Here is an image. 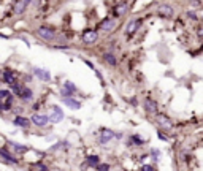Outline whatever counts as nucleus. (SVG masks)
<instances>
[{
    "label": "nucleus",
    "mask_w": 203,
    "mask_h": 171,
    "mask_svg": "<svg viewBox=\"0 0 203 171\" xmlns=\"http://www.w3.org/2000/svg\"><path fill=\"white\" fill-rule=\"evenodd\" d=\"M30 120H32V124H35L37 127H44L48 122H49V117H46L43 114H34Z\"/></svg>",
    "instance_id": "f257e3e1"
},
{
    "label": "nucleus",
    "mask_w": 203,
    "mask_h": 171,
    "mask_svg": "<svg viewBox=\"0 0 203 171\" xmlns=\"http://www.w3.org/2000/svg\"><path fill=\"white\" fill-rule=\"evenodd\" d=\"M37 33H38V37H41L43 40H51V38L54 37V30L49 29V27H38Z\"/></svg>",
    "instance_id": "f03ea898"
},
{
    "label": "nucleus",
    "mask_w": 203,
    "mask_h": 171,
    "mask_svg": "<svg viewBox=\"0 0 203 171\" xmlns=\"http://www.w3.org/2000/svg\"><path fill=\"white\" fill-rule=\"evenodd\" d=\"M64 119V111L59 108V106H53V114H51V117H49V120L51 122H60Z\"/></svg>",
    "instance_id": "7ed1b4c3"
},
{
    "label": "nucleus",
    "mask_w": 203,
    "mask_h": 171,
    "mask_svg": "<svg viewBox=\"0 0 203 171\" xmlns=\"http://www.w3.org/2000/svg\"><path fill=\"white\" fill-rule=\"evenodd\" d=\"M140 26H141V19H133V21H130L129 24H127V33H129V35L135 33V32L140 29Z\"/></svg>",
    "instance_id": "20e7f679"
},
{
    "label": "nucleus",
    "mask_w": 203,
    "mask_h": 171,
    "mask_svg": "<svg viewBox=\"0 0 203 171\" xmlns=\"http://www.w3.org/2000/svg\"><path fill=\"white\" fill-rule=\"evenodd\" d=\"M27 7H29L27 0H19V2L14 3V13H16V14H21V13L25 11V8H27Z\"/></svg>",
    "instance_id": "39448f33"
},
{
    "label": "nucleus",
    "mask_w": 203,
    "mask_h": 171,
    "mask_svg": "<svg viewBox=\"0 0 203 171\" xmlns=\"http://www.w3.org/2000/svg\"><path fill=\"white\" fill-rule=\"evenodd\" d=\"M113 136H114V133H113L111 130H107V128H103V130L100 132V143H102V144H105V143H108V141H110Z\"/></svg>",
    "instance_id": "423d86ee"
},
{
    "label": "nucleus",
    "mask_w": 203,
    "mask_h": 171,
    "mask_svg": "<svg viewBox=\"0 0 203 171\" xmlns=\"http://www.w3.org/2000/svg\"><path fill=\"white\" fill-rule=\"evenodd\" d=\"M144 109L148 113H156L157 111V103L152 100V98H146L144 100Z\"/></svg>",
    "instance_id": "0eeeda50"
},
{
    "label": "nucleus",
    "mask_w": 203,
    "mask_h": 171,
    "mask_svg": "<svg viewBox=\"0 0 203 171\" xmlns=\"http://www.w3.org/2000/svg\"><path fill=\"white\" fill-rule=\"evenodd\" d=\"M34 73H35V76H37V78H40V79H43V81H49V79H51V75H49V73H48L46 70L35 68Z\"/></svg>",
    "instance_id": "6e6552de"
},
{
    "label": "nucleus",
    "mask_w": 203,
    "mask_h": 171,
    "mask_svg": "<svg viewBox=\"0 0 203 171\" xmlns=\"http://www.w3.org/2000/svg\"><path fill=\"white\" fill-rule=\"evenodd\" d=\"M157 122H159V125L164 127V128H171V120L168 117H165L164 114H159L157 116Z\"/></svg>",
    "instance_id": "1a4fd4ad"
},
{
    "label": "nucleus",
    "mask_w": 203,
    "mask_h": 171,
    "mask_svg": "<svg viewBox=\"0 0 203 171\" xmlns=\"http://www.w3.org/2000/svg\"><path fill=\"white\" fill-rule=\"evenodd\" d=\"M30 122H32V120H29L27 117H21V116H18V117L14 119V125H18V127H24V128H27V127L30 125Z\"/></svg>",
    "instance_id": "9d476101"
},
{
    "label": "nucleus",
    "mask_w": 203,
    "mask_h": 171,
    "mask_svg": "<svg viewBox=\"0 0 203 171\" xmlns=\"http://www.w3.org/2000/svg\"><path fill=\"white\" fill-rule=\"evenodd\" d=\"M62 100H64V105H67V106L71 108V109H80V108H81V103L76 102V100H73V98H70V97H67V98H62Z\"/></svg>",
    "instance_id": "9b49d317"
},
{
    "label": "nucleus",
    "mask_w": 203,
    "mask_h": 171,
    "mask_svg": "<svg viewBox=\"0 0 203 171\" xmlns=\"http://www.w3.org/2000/svg\"><path fill=\"white\" fill-rule=\"evenodd\" d=\"M159 14L165 16V18H171L173 16V8L168 5H160L159 7Z\"/></svg>",
    "instance_id": "f8f14e48"
},
{
    "label": "nucleus",
    "mask_w": 203,
    "mask_h": 171,
    "mask_svg": "<svg viewBox=\"0 0 203 171\" xmlns=\"http://www.w3.org/2000/svg\"><path fill=\"white\" fill-rule=\"evenodd\" d=\"M3 79L13 87V86H16V81H14V75H13V71H10V70H7V71H3Z\"/></svg>",
    "instance_id": "ddd939ff"
},
{
    "label": "nucleus",
    "mask_w": 203,
    "mask_h": 171,
    "mask_svg": "<svg viewBox=\"0 0 203 171\" xmlns=\"http://www.w3.org/2000/svg\"><path fill=\"white\" fill-rule=\"evenodd\" d=\"M97 37H98V35H97L94 30H89V32H86V33L83 35V40H84L86 43H94V41L97 40Z\"/></svg>",
    "instance_id": "4468645a"
},
{
    "label": "nucleus",
    "mask_w": 203,
    "mask_h": 171,
    "mask_svg": "<svg viewBox=\"0 0 203 171\" xmlns=\"http://www.w3.org/2000/svg\"><path fill=\"white\" fill-rule=\"evenodd\" d=\"M114 26H116L114 19H105L102 22V30H111V29H114Z\"/></svg>",
    "instance_id": "2eb2a0df"
},
{
    "label": "nucleus",
    "mask_w": 203,
    "mask_h": 171,
    "mask_svg": "<svg viewBox=\"0 0 203 171\" xmlns=\"http://www.w3.org/2000/svg\"><path fill=\"white\" fill-rule=\"evenodd\" d=\"M0 155H2L3 158H5V162H8V163H16L18 160H14V157H11L5 149H0Z\"/></svg>",
    "instance_id": "dca6fc26"
},
{
    "label": "nucleus",
    "mask_w": 203,
    "mask_h": 171,
    "mask_svg": "<svg viewBox=\"0 0 203 171\" xmlns=\"http://www.w3.org/2000/svg\"><path fill=\"white\" fill-rule=\"evenodd\" d=\"M127 11V3H119L116 8H114V13L117 14V16H121V14H124Z\"/></svg>",
    "instance_id": "f3484780"
},
{
    "label": "nucleus",
    "mask_w": 203,
    "mask_h": 171,
    "mask_svg": "<svg viewBox=\"0 0 203 171\" xmlns=\"http://www.w3.org/2000/svg\"><path fill=\"white\" fill-rule=\"evenodd\" d=\"M21 98H22V100H30V98H32V90L27 89V87H24V90H22V93H21Z\"/></svg>",
    "instance_id": "a211bd4d"
},
{
    "label": "nucleus",
    "mask_w": 203,
    "mask_h": 171,
    "mask_svg": "<svg viewBox=\"0 0 203 171\" xmlns=\"http://www.w3.org/2000/svg\"><path fill=\"white\" fill-rule=\"evenodd\" d=\"M0 109H2V111L11 109V98H8V100H5V102H0Z\"/></svg>",
    "instance_id": "6ab92c4d"
},
{
    "label": "nucleus",
    "mask_w": 203,
    "mask_h": 171,
    "mask_svg": "<svg viewBox=\"0 0 203 171\" xmlns=\"http://www.w3.org/2000/svg\"><path fill=\"white\" fill-rule=\"evenodd\" d=\"M8 98H11V93L8 90H0V102H5Z\"/></svg>",
    "instance_id": "aec40b11"
},
{
    "label": "nucleus",
    "mask_w": 203,
    "mask_h": 171,
    "mask_svg": "<svg viewBox=\"0 0 203 171\" xmlns=\"http://www.w3.org/2000/svg\"><path fill=\"white\" fill-rule=\"evenodd\" d=\"M97 163H98V157H97V155H89V157H87V165L95 166Z\"/></svg>",
    "instance_id": "412c9836"
},
{
    "label": "nucleus",
    "mask_w": 203,
    "mask_h": 171,
    "mask_svg": "<svg viewBox=\"0 0 203 171\" xmlns=\"http://www.w3.org/2000/svg\"><path fill=\"white\" fill-rule=\"evenodd\" d=\"M105 59H107V62H108L110 65H116V57H114L113 54L107 53V54H105Z\"/></svg>",
    "instance_id": "4be33fe9"
},
{
    "label": "nucleus",
    "mask_w": 203,
    "mask_h": 171,
    "mask_svg": "<svg viewBox=\"0 0 203 171\" xmlns=\"http://www.w3.org/2000/svg\"><path fill=\"white\" fill-rule=\"evenodd\" d=\"M10 146H11V148H14L16 151H19V152H24L25 149H27L25 146H21V144H16V143H10Z\"/></svg>",
    "instance_id": "5701e85b"
},
{
    "label": "nucleus",
    "mask_w": 203,
    "mask_h": 171,
    "mask_svg": "<svg viewBox=\"0 0 203 171\" xmlns=\"http://www.w3.org/2000/svg\"><path fill=\"white\" fill-rule=\"evenodd\" d=\"M22 90H24V87H22V86H19V84L13 86V92H14L16 95H21V93H22Z\"/></svg>",
    "instance_id": "b1692460"
},
{
    "label": "nucleus",
    "mask_w": 203,
    "mask_h": 171,
    "mask_svg": "<svg viewBox=\"0 0 203 171\" xmlns=\"http://www.w3.org/2000/svg\"><path fill=\"white\" fill-rule=\"evenodd\" d=\"M97 168H98V171H108V169H110V165L103 163V165H98Z\"/></svg>",
    "instance_id": "393cba45"
},
{
    "label": "nucleus",
    "mask_w": 203,
    "mask_h": 171,
    "mask_svg": "<svg viewBox=\"0 0 203 171\" xmlns=\"http://www.w3.org/2000/svg\"><path fill=\"white\" fill-rule=\"evenodd\" d=\"M141 171H156V169H154V168H152L151 165H144V166L141 168Z\"/></svg>",
    "instance_id": "a878e982"
},
{
    "label": "nucleus",
    "mask_w": 203,
    "mask_h": 171,
    "mask_svg": "<svg viewBox=\"0 0 203 171\" xmlns=\"http://www.w3.org/2000/svg\"><path fill=\"white\" fill-rule=\"evenodd\" d=\"M151 154H152V158H154V160H157V158H159V155H160V154H159V151H156V149L152 151Z\"/></svg>",
    "instance_id": "bb28decb"
},
{
    "label": "nucleus",
    "mask_w": 203,
    "mask_h": 171,
    "mask_svg": "<svg viewBox=\"0 0 203 171\" xmlns=\"http://www.w3.org/2000/svg\"><path fill=\"white\" fill-rule=\"evenodd\" d=\"M197 35H198V37H203V26L197 27Z\"/></svg>",
    "instance_id": "cd10ccee"
},
{
    "label": "nucleus",
    "mask_w": 203,
    "mask_h": 171,
    "mask_svg": "<svg viewBox=\"0 0 203 171\" xmlns=\"http://www.w3.org/2000/svg\"><path fill=\"white\" fill-rule=\"evenodd\" d=\"M132 141H135V143H138V144H141V143H143V139H140L138 136H133V138H132Z\"/></svg>",
    "instance_id": "c85d7f7f"
},
{
    "label": "nucleus",
    "mask_w": 203,
    "mask_h": 171,
    "mask_svg": "<svg viewBox=\"0 0 203 171\" xmlns=\"http://www.w3.org/2000/svg\"><path fill=\"white\" fill-rule=\"evenodd\" d=\"M159 138H160L162 141H167V136H164V133H159Z\"/></svg>",
    "instance_id": "c756f323"
},
{
    "label": "nucleus",
    "mask_w": 203,
    "mask_h": 171,
    "mask_svg": "<svg viewBox=\"0 0 203 171\" xmlns=\"http://www.w3.org/2000/svg\"><path fill=\"white\" fill-rule=\"evenodd\" d=\"M0 38H7V37H5V35H2V33H0Z\"/></svg>",
    "instance_id": "7c9ffc66"
}]
</instances>
